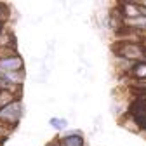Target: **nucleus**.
<instances>
[{
	"label": "nucleus",
	"mask_w": 146,
	"mask_h": 146,
	"mask_svg": "<svg viewBox=\"0 0 146 146\" xmlns=\"http://www.w3.org/2000/svg\"><path fill=\"white\" fill-rule=\"evenodd\" d=\"M23 115H25L23 101L21 99H14L12 103L0 108V123L4 127H7L9 131H12L14 127H17V123L21 122Z\"/></svg>",
	"instance_id": "f257e3e1"
},
{
	"label": "nucleus",
	"mask_w": 146,
	"mask_h": 146,
	"mask_svg": "<svg viewBox=\"0 0 146 146\" xmlns=\"http://www.w3.org/2000/svg\"><path fill=\"white\" fill-rule=\"evenodd\" d=\"M137 4H139V7H143V9H146V0H139V2H137Z\"/></svg>",
	"instance_id": "0eeeda50"
},
{
	"label": "nucleus",
	"mask_w": 146,
	"mask_h": 146,
	"mask_svg": "<svg viewBox=\"0 0 146 146\" xmlns=\"http://www.w3.org/2000/svg\"><path fill=\"white\" fill-rule=\"evenodd\" d=\"M25 70V61L19 54L11 58H4L0 59V73H7V71H21Z\"/></svg>",
	"instance_id": "20e7f679"
},
{
	"label": "nucleus",
	"mask_w": 146,
	"mask_h": 146,
	"mask_svg": "<svg viewBox=\"0 0 146 146\" xmlns=\"http://www.w3.org/2000/svg\"><path fill=\"white\" fill-rule=\"evenodd\" d=\"M5 30H4V23H0V33H4Z\"/></svg>",
	"instance_id": "1a4fd4ad"
},
{
	"label": "nucleus",
	"mask_w": 146,
	"mask_h": 146,
	"mask_svg": "<svg viewBox=\"0 0 146 146\" xmlns=\"http://www.w3.org/2000/svg\"><path fill=\"white\" fill-rule=\"evenodd\" d=\"M49 125L52 127L54 131H58L59 134H63L68 129V120L63 118V117H50L49 118Z\"/></svg>",
	"instance_id": "423d86ee"
},
{
	"label": "nucleus",
	"mask_w": 146,
	"mask_h": 146,
	"mask_svg": "<svg viewBox=\"0 0 146 146\" xmlns=\"http://www.w3.org/2000/svg\"><path fill=\"white\" fill-rule=\"evenodd\" d=\"M129 78H132V82H146V59L132 64L129 71Z\"/></svg>",
	"instance_id": "39448f33"
},
{
	"label": "nucleus",
	"mask_w": 146,
	"mask_h": 146,
	"mask_svg": "<svg viewBox=\"0 0 146 146\" xmlns=\"http://www.w3.org/2000/svg\"><path fill=\"white\" fill-rule=\"evenodd\" d=\"M113 54L117 58L127 59L131 63L144 61L146 54H144V45L137 42H115L113 44Z\"/></svg>",
	"instance_id": "f03ea898"
},
{
	"label": "nucleus",
	"mask_w": 146,
	"mask_h": 146,
	"mask_svg": "<svg viewBox=\"0 0 146 146\" xmlns=\"http://www.w3.org/2000/svg\"><path fill=\"white\" fill-rule=\"evenodd\" d=\"M47 146H59V143H58V139H56V141H50Z\"/></svg>",
	"instance_id": "6e6552de"
},
{
	"label": "nucleus",
	"mask_w": 146,
	"mask_h": 146,
	"mask_svg": "<svg viewBox=\"0 0 146 146\" xmlns=\"http://www.w3.org/2000/svg\"><path fill=\"white\" fill-rule=\"evenodd\" d=\"M144 54H146V45H144Z\"/></svg>",
	"instance_id": "9d476101"
},
{
	"label": "nucleus",
	"mask_w": 146,
	"mask_h": 146,
	"mask_svg": "<svg viewBox=\"0 0 146 146\" xmlns=\"http://www.w3.org/2000/svg\"><path fill=\"white\" fill-rule=\"evenodd\" d=\"M58 143H59V146H85V137L77 129V131H71V132L59 134L58 136Z\"/></svg>",
	"instance_id": "7ed1b4c3"
}]
</instances>
